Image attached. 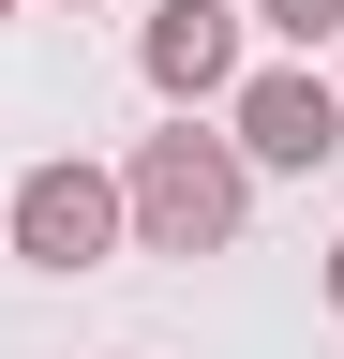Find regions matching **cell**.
<instances>
[{"instance_id":"1","label":"cell","mask_w":344,"mask_h":359,"mask_svg":"<svg viewBox=\"0 0 344 359\" xmlns=\"http://www.w3.org/2000/svg\"><path fill=\"white\" fill-rule=\"evenodd\" d=\"M240 210H254V180H240L225 135H195V120L120 165V240H135V255H225Z\"/></svg>"},{"instance_id":"2","label":"cell","mask_w":344,"mask_h":359,"mask_svg":"<svg viewBox=\"0 0 344 359\" xmlns=\"http://www.w3.org/2000/svg\"><path fill=\"white\" fill-rule=\"evenodd\" d=\"M225 150H240V180L270 165V180H315V165H344V90L329 75H240L225 90Z\"/></svg>"},{"instance_id":"3","label":"cell","mask_w":344,"mask_h":359,"mask_svg":"<svg viewBox=\"0 0 344 359\" xmlns=\"http://www.w3.org/2000/svg\"><path fill=\"white\" fill-rule=\"evenodd\" d=\"M0 224H15V255H30V269H60V285H75V269H105V255H120V180L60 150V165H30V180H15V210H0Z\"/></svg>"},{"instance_id":"4","label":"cell","mask_w":344,"mask_h":359,"mask_svg":"<svg viewBox=\"0 0 344 359\" xmlns=\"http://www.w3.org/2000/svg\"><path fill=\"white\" fill-rule=\"evenodd\" d=\"M135 75L165 90V105H225L240 90V15L225 0H165V15L135 30Z\"/></svg>"},{"instance_id":"5","label":"cell","mask_w":344,"mask_h":359,"mask_svg":"<svg viewBox=\"0 0 344 359\" xmlns=\"http://www.w3.org/2000/svg\"><path fill=\"white\" fill-rule=\"evenodd\" d=\"M254 30H284V45H344V0H254Z\"/></svg>"},{"instance_id":"6","label":"cell","mask_w":344,"mask_h":359,"mask_svg":"<svg viewBox=\"0 0 344 359\" xmlns=\"http://www.w3.org/2000/svg\"><path fill=\"white\" fill-rule=\"evenodd\" d=\"M329 314H344V240H329Z\"/></svg>"},{"instance_id":"7","label":"cell","mask_w":344,"mask_h":359,"mask_svg":"<svg viewBox=\"0 0 344 359\" xmlns=\"http://www.w3.org/2000/svg\"><path fill=\"white\" fill-rule=\"evenodd\" d=\"M0 15H15V0H0Z\"/></svg>"},{"instance_id":"8","label":"cell","mask_w":344,"mask_h":359,"mask_svg":"<svg viewBox=\"0 0 344 359\" xmlns=\"http://www.w3.org/2000/svg\"><path fill=\"white\" fill-rule=\"evenodd\" d=\"M329 90H344V75H329Z\"/></svg>"}]
</instances>
